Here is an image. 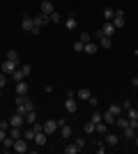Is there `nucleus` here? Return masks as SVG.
Masks as SVG:
<instances>
[{"label": "nucleus", "mask_w": 138, "mask_h": 154, "mask_svg": "<svg viewBox=\"0 0 138 154\" xmlns=\"http://www.w3.org/2000/svg\"><path fill=\"white\" fill-rule=\"evenodd\" d=\"M2 145H5V147H14V138H12L9 134H7V138L2 140Z\"/></svg>", "instance_id": "obj_32"}, {"label": "nucleus", "mask_w": 138, "mask_h": 154, "mask_svg": "<svg viewBox=\"0 0 138 154\" xmlns=\"http://www.w3.org/2000/svg\"><path fill=\"white\" fill-rule=\"evenodd\" d=\"M113 16H115V9H113V7H106V9H104V19L113 21Z\"/></svg>", "instance_id": "obj_26"}, {"label": "nucleus", "mask_w": 138, "mask_h": 154, "mask_svg": "<svg viewBox=\"0 0 138 154\" xmlns=\"http://www.w3.org/2000/svg\"><path fill=\"white\" fill-rule=\"evenodd\" d=\"M5 55H7V60H12V62L19 64V53H16V51H7Z\"/></svg>", "instance_id": "obj_30"}, {"label": "nucleus", "mask_w": 138, "mask_h": 154, "mask_svg": "<svg viewBox=\"0 0 138 154\" xmlns=\"http://www.w3.org/2000/svg\"><path fill=\"white\" fill-rule=\"evenodd\" d=\"M58 120H48V122H44V131H46V134H48V136H51L53 134V131H58Z\"/></svg>", "instance_id": "obj_11"}, {"label": "nucleus", "mask_w": 138, "mask_h": 154, "mask_svg": "<svg viewBox=\"0 0 138 154\" xmlns=\"http://www.w3.org/2000/svg\"><path fill=\"white\" fill-rule=\"evenodd\" d=\"M65 110H67V113H76V110H78V99L67 94V99H65Z\"/></svg>", "instance_id": "obj_2"}, {"label": "nucleus", "mask_w": 138, "mask_h": 154, "mask_svg": "<svg viewBox=\"0 0 138 154\" xmlns=\"http://www.w3.org/2000/svg\"><path fill=\"white\" fill-rule=\"evenodd\" d=\"M76 145H78V147L83 149V147H85V145H87V140H85V138H83V136H81V138H76Z\"/></svg>", "instance_id": "obj_37"}, {"label": "nucleus", "mask_w": 138, "mask_h": 154, "mask_svg": "<svg viewBox=\"0 0 138 154\" xmlns=\"http://www.w3.org/2000/svg\"><path fill=\"white\" fill-rule=\"evenodd\" d=\"M14 69H19V64L5 58V62H2V74H14Z\"/></svg>", "instance_id": "obj_8"}, {"label": "nucleus", "mask_w": 138, "mask_h": 154, "mask_svg": "<svg viewBox=\"0 0 138 154\" xmlns=\"http://www.w3.org/2000/svg\"><path fill=\"white\" fill-rule=\"evenodd\" d=\"M28 140L26 138H16V140H14V152H19V154H26L28 152Z\"/></svg>", "instance_id": "obj_3"}, {"label": "nucleus", "mask_w": 138, "mask_h": 154, "mask_svg": "<svg viewBox=\"0 0 138 154\" xmlns=\"http://www.w3.org/2000/svg\"><path fill=\"white\" fill-rule=\"evenodd\" d=\"M87 101H90V106H92V108H97V106H99V99H97V97H90Z\"/></svg>", "instance_id": "obj_38"}, {"label": "nucleus", "mask_w": 138, "mask_h": 154, "mask_svg": "<svg viewBox=\"0 0 138 154\" xmlns=\"http://www.w3.org/2000/svg\"><path fill=\"white\" fill-rule=\"evenodd\" d=\"M136 108H138V103H136Z\"/></svg>", "instance_id": "obj_44"}, {"label": "nucleus", "mask_w": 138, "mask_h": 154, "mask_svg": "<svg viewBox=\"0 0 138 154\" xmlns=\"http://www.w3.org/2000/svg\"><path fill=\"white\" fill-rule=\"evenodd\" d=\"M133 145H136V147H138V136H136V138H133Z\"/></svg>", "instance_id": "obj_42"}, {"label": "nucleus", "mask_w": 138, "mask_h": 154, "mask_svg": "<svg viewBox=\"0 0 138 154\" xmlns=\"http://www.w3.org/2000/svg\"><path fill=\"white\" fill-rule=\"evenodd\" d=\"M83 48H85V44H83L81 39H78V42H74V51H76V53H83Z\"/></svg>", "instance_id": "obj_31"}, {"label": "nucleus", "mask_w": 138, "mask_h": 154, "mask_svg": "<svg viewBox=\"0 0 138 154\" xmlns=\"http://www.w3.org/2000/svg\"><path fill=\"white\" fill-rule=\"evenodd\" d=\"M5 85H7V74H2V71H0V90H2Z\"/></svg>", "instance_id": "obj_36"}, {"label": "nucleus", "mask_w": 138, "mask_h": 154, "mask_svg": "<svg viewBox=\"0 0 138 154\" xmlns=\"http://www.w3.org/2000/svg\"><path fill=\"white\" fill-rule=\"evenodd\" d=\"M90 120H92L94 124H97V122H101V120H104V113H99V110H94V113L90 115Z\"/></svg>", "instance_id": "obj_29"}, {"label": "nucleus", "mask_w": 138, "mask_h": 154, "mask_svg": "<svg viewBox=\"0 0 138 154\" xmlns=\"http://www.w3.org/2000/svg\"><path fill=\"white\" fill-rule=\"evenodd\" d=\"M122 131H124V138H127V140H133V138H136V129L127 127V129H122Z\"/></svg>", "instance_id": "obj_23"}, {"label": "nucleus", "mask_w": 138, "mask_h": 154, "mask_svg": "<svg viewBox=\"0 0 138 154\" xmlns=\"http://www.w3.org/2000/svg\"><path fill=\"white\" fill-rule=\"evenodd\" d=\"M97 51H99V44H94L92 39H90V42L85 44V48H83V53H87V55H94Z\"/></svg>", "instance_id": "obj_13"}, {"label": "nucleus", "mask_w": 138, "mask_h": 154, "mask_svg": "<svg viewBox=\"0 0 138 154\" xmlns=\"http://www.w3.org/2000/svg\"><path fill=\"white\" fill-rule=\"evenodd\" d=\"M78 39H81V42H83V44H87V42H90V39H92V37H90V35H87V32H83V35H81V37H78Z\"/></svg>", "instance_id": "obj_39"}, {"label": "nucleus", "mask_w": 138, "mask_h": 154, "mask_svg": "<svg viewBox=\"0 0 138 154\" xmlns=\"http://www.w3.org/2000/svg\"><path fill=\"white\" fill-rule=\"evenodd\" d=\"M28 90H30V88H28L26 81H19V83L14 85V92H16V94H28Z\"/></svg>", "instance_id": "obj_12"}, {"label": "nucleus", "mask_w": 138, "mask_h": 154, "mask_svg": "<svg viewBox=\"0 0 138 154\" xmlns=\"http://www.w3.org/2000/svg\"><path fill=\"white\" fill-rule=\"evenodd\" d=\"M104 122L108 124V127H111V124H115V115H113V113H108V110H106V113H104Z\"/></svg>", "instance_id": "obj_27"}, {"label": "nucleus", "mask_w": 138, "mask_h": 154, "mask_svg": "<svg viewBox=\"0 0 138 154\" xmlns=\"http://www.w3.org/2000/svg\"><path fill=\"white\" fill-rule=\"evenodd\" d=\"M90 90H87V88H83V90H76V99H81V101H87V99H90Z\"/></svg>", "instance_id": "obj_19"}, {"label": "nucleus", "mask_w": 138, "mask_h": 154, "mask_svg": "<svg viewBox=\"0 0 138 154\" xmlns=\"http://www.w3.org/2000/svg\"><path fill=\"white\" fill-rule=\"evenodd\" d=\"M30 32H32V35H41V28L39 26H32V30H30Z\"/></svg>", "instance_id": "obj_40"}, {"label": "nucleus", "mask_w": 138, "mask_h": 154, "mask_svg": "<svg viewBox=\"0 0 138 154\" xmlns=\"http://www.w3.org/2000/svg\"><path fill=\"white\" fill-rule=\"evenodd\" d=\"M101 30H104V35H106V37H113V35H115V32H118V28L113 26L111 21H106V26L101 28Z\"/></svg>", "instance_id": "obj_16"}, {"label": "nucleus", "mask_w": 138, "mask_h": 154, "mask_svg": "<svg viewBox=\"0 0 138 154\" xmlns=\"http://www.w3.org/2000/svg\"><path fill=\"white\" fill-rule=\"evenodd\" d=\"M115 124H118V127L120 129H127V127H129V117H115Z\"/></svg>", "instance_id": "obj_22"}, {"label": "nucleus", "mask_w": 138, "mask_h": 154, "mask_svg": "<svg viewBox=\"0 0 138 154\" xmlns=\"http://www.w3.org/2000/svg\"><path fill=\"white\" fill-rule=\"evenodd\" d=\"M0 97H2V90H0Z\"/></svg>", "instance_id": "obj_43"}, {"label": "nucleus", "mask_w": 138, "mask_h": 154, "mask_svg": "<svg viewBox=\"0 0 138 154\" xmlns=\"http://www.w3.org/2000/svg\"><path fill=\"white\" fill-rule=\"evenodd\" d=\"M32 26H35L32 16H30V14H23V21H21V28H23L26 32H30V30H32Z\"/></svg>", "instance_id": "obj_7"}, {"label": "nucleus", "mask_w": 138, "mask_h": 154, "mask_svg": "<svg viewBox=\"0 0 138 154\" xmlns=\"http://www.w3.org/2000/svg\"><path fill=\"white\" fill-rule=\"evenodd\" d=\"M78 152H81V147L76 145V143H74V145H67V147H65V154H78Z\"/></svg>", "instance_id": "obj_25"}, {"label": "nucleus", "mask_w": 138, "mask_h": 154, "mask_svg": "<svg viewBox=\"0 0 138 154\" xmlns=\"http://www.w3.org/2000/svg\"><path fill=\"white\" fill-rule=\"evenodd\" d=\"M104 140H106V145H111V147H115V145L120 143V138H118L115 134H111V131H106V134H104Z\"/></svg>", "instance_id": "obj_10"}, {"label": "nucleus", "mask_w": 138, "mask_h": 154, "mask_svg": "<svg viewBox=\"0 0 138 154\" xmlns=\"http://www.w3.org/2000/svg\"><path fill=\"white\" fill-rule=\"evenodd\" d=\"M41 12H44V14H48V16H51V14L55 12V9H53V2H51V0H44V2H41Z\"/></svg>", "instance_id": "obj_20"}, {"label": "nucleus", "mask_w": 138, "mask_h": 154, "mask_svg": "<svg viewBox=\"0 0 138 154\" xmlns=\"http://www.w3.org/2000/svg\"><path fill=\"white\" fill-rule=\"evenodd\" d=\"M7 134H9V129H7V127H0V143L7 138Z\"/></svg>", "instance_id": "obj_34"}, {"label": "nucleus", "mask_w": 138, "mask_h": 154, "mask_svg": "<svg viewBox=\"0 0 138 154\" xmlns=\"http://www.w3.org/2000/svg\"><path fill=\"white\" fill-rule=\"evenodd\" d=\"M37 122V113H35V110H28L26 113V124H35Z\"/></svg>", "instance_id": "obj_21"}, {"label": "nucleus", "mask_w": 138, "mask_h": 154, "mask_svg": "<svg viewBox=\"0 0 138 154\" xmlns=\"http://www.w3.org/2000/svg\"><path fill=\"white\" fill-rule=\"evenodd\" d=\"M111 46H113V39H111V37H106V35H101V37H99V48H106V51H108Z\"/></svg>", "instance_id": "obj_15"}, {"label": "nucleus", "mask_w": 138, "mask_h": 154, "mask_svg": "<svg viewBox=\"0 0 138 154\" xmlns=\"http://www.w3.org/2000/svg\"><path fill=\"white\" fill-rule=\"evenodd\" d=\"M32 21H35V26L44 28L46 23H51V16H48V14H44V12H39L37 16H32Z\"/></svg>", "instance_id": "obj_5"}, {"label": "nucleus", "mask_w": 138, "mask_h": 154, "mask_svg": "<svg viewBox=\"0 0 138 154\" xmlns=\"http://www.w3.org/2000/svg\"><path fill=\"white\" fill-rule=\"evenodd\" d=\"M30 71H32V67L30 64H19V69H14V83H19V81H26L28 76H30Z\"/></svg>", "instance_id": "obj_1"}, {"label": "nucleus", "mask_w": 138, "mask_h": 154, "mask_svg": "<svg viewBox=\"0 0 138 154\" xmlns=\"http://www.w3.org/2000/svg\"><path fill=\"white\" fill-rule=\"evenodd\" d=\"M72 134H74V129L69 127V124H62V127H60V136H62V138H67V140H69V138H72Z\"/></svg>", "instance_id": "obj_18"}, {"label": "nucleus", "mask_w": 138, "mask_h": 154, "mask_svg": "<svg viewBox=\"0 0 138 154\" xmlns=\"http://www.w3.org/2000/svg\"><path fill=\"white\" fill-rule=\"evenodd\" d=\"M23 106H26V110H35V103H32L30 97H26V103H23Z\"/></svg>", "instance_id": "obj_33"}, {"label": "nucleus", "mask_w": 138, "mask_h": 154, "mask_svg": "<svg viewBox=\"0 0 138 154\" xmlns=\"http://www.w3.org/2000/svg\"><path fill=\"white\" fill-rule=\"evenodd\" d=\"M108 113H113V115L118 117V115H122V113H124V108H122V106H120V103H111V106H108Z\"/></svg>", "instance_id": "obj_17"}, {"label": "nucleus", "mask_w": 138, "mask_h": 154, "mask_svg": "<svg viewBox=\"0 0 138 154\" xmlns=\"http://www.w3.org/2000/svg\"><path fill=\"white\" fill-rule=\"evenodd\" d=\"M60 21H62V16H60L58 12H53L51 14V23H60Z\"/></svg>", "instance_id": "obj_35"}, {"label": "nucleus", "mask_w": 138, "mask_h": 154, "mask_svg": "<svg viewBox=\"0 0 138 154\" xmlns=\"http://www.w3.org/2000/svg\"><path fill=\"white\" fill-rule=\"evenodd\" d=\"M106 131H108V124H106L104 120H101V122H97V134H101V136H104Z\"/></svg>", "instance_id": "obj_28"}, {"label": "nucleus", "mask_w": 138, "mask_h": 154, "mask_svg": "<svg viewBox=\"0 0 138 154\" xmlns=\"http://www.w3.org/2000/svg\"><path fill=\"white\" fill-rule=\"evenodd\" d=\"M76 26H78L76 16H72V14H69V16L65 19V28H67V30H76Z\"/></svg>", "instance_id": "obj_14"}, {"label": "nucleus", "mask_w": 138, "mask_h": 154, "mask_svg": "<svg viewBox=\"0 0 138 154\" xmlns=\"http://www.w3.org/2000/svg\"><path fill=\"white\" fill-rule=\"evenodd\" d=\"M94 131H97V124L92 122V120H90V122H85V136H92Z\"/></svg>", "instance_id": "obj_24"}, {"label": "nucleus", "mask_w": 138, "mask_h": 154, "mask_svg": "<svg viewBox=\"0 0 138 154\" xmlns=\"http://www.w3.org/2000/svg\"><path fill=\"white\" fill-rule=\"evenodd\" d=\"M23 124H26V117L21 115V113H16V110H14V115L9 117V127H23Z\"/></svg>", "instance_id": "obj_6"}, {"label": "nucleus", "mask_w": 138, "mask_h": 154, "mask_svg": "<svg viewBox=\"0 0 138 154\" xmlns=\"http://www.w3.org/2000/svg\"><path fill=\"white\" fill-rule=\"evenodd\" d=\"M131 85H133V88H138V76H131Z\"/></svg>", "instance_id": "obj_41"}, {"label": "nucleus", "mask_w": 138, "mask_h": 154, "mask_svg": "<svg viewBox=\"0 0 138 154\" xmlns=\"http://www.w3.org/2000/svg\"><path fill=\"white\" fill-rule=\"evenodd\" d=\"M32 143H35V145H39V147H44L46 143H48V134H46V131H39V134L35 136Z\"/></svg>", "instance_id": "obj_9"}, {"label": "nucleus", "mask_w": 138, "mask_h": 154, "mask_svg": "<svg viewBox=\"0 0 138 154\" xmlns=\"http://www.w3.org/2000/svg\"><path fill=\"white\" fill-rule=\"evenodd\" d=\"M113 26L118 28V30H122L124 28V12H120V9H115V16H113V21H111Z\"/></svg>", "instance_id": "obj_4"}]
</instances>
